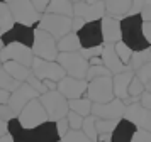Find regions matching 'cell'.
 <instances>
[{"label": "cell", "instance_id": "48", "mask_svg": "<svg viewBox=\"0 0 151 142\" xmlns=\"http://www.w3.org/2000/svg\"><path fill=\"white\" fill-rule=\"evenodd\" d=\"M144 2H146V0H132V7H131L129 14H139L141 9H143V5H144ZM129 14H127V15H129Z\"/></svg>", "mask_w": 151, "mask_h": 142}, {"label": "cell", "instance_id": "45", "mask_svg": "<svg viewBox=\"0 0 151 142\" xmlns=\"http://www.w3.org/2000/svg\"><path fill=\"white\" fill-rule=\"evenodd\" d=\"M141 17H143V20H151V0H146L144 2L143 9H141Z\"/></svg>", "mask_w": 151, "mask_h": 142}, {"label": "cell", "instance_id": "28", "mask_svg": "<svg viewBox=\"0 0 151 142\" xmlns=\"http://www.w3.org/2000/svg\"><path fill=\"white\" fill-rule=\"evenodd\" d=\"M70 103V110H75L80 115L87 117V115L92 113V105L93 101L90 100L88 96H80V98H73V100H68Z\"/></svg>", "mask_w": 151, "mask_h": 142}, {"label": "cell", "instance_id": "13", "mask_svg": "<svg viewBox=\"0 0 151 142\" xmlns=\"http://www.w3.org/2000/svg\"><path fill=\"white\" fill-rule=\"evenodd\" d=\"M0 37H2V41L5 44L21 42V44H26V46H32V42H34V29H32V26H26V24L15 22L9 31L0 34Z\"/></svg>", "mask_w": 151, "mask_h": 142}, {"label": "cell", "instance_id": "7", "mask_svg": "<svg viewBox=\"0 0 151 142\" xmlns=\"http://www.w3.org/2000/svg\"><path fill=\"white\" fill-rule=\"evenodd\" d=\"M17 118L21 120L24 128H32V127H36V125L42 123V122L49 120L48 112H46V108L42 105V101L39 100V96H37V98H32V100L29 101L27 105L19 112Z\"/></svg>", "mask_w": 151, "mask_h": 142}, {"label": "cell", "instance_id": "53", "mask_svg": "<svg viewBox=\"0 0 151 142\" xmlns=\"http://www.w3.org/2000/svg\"><path fill=\"white\" fill-rule=\"evenodd\" d=\"M5 46V42H4V41H2V37H0V49H2V47Z\"/></svg>", "mask_w": 151, "mask_h": 142}, {"label": "cell", "instance_id": "32", "mask_svg": "<svg viewBox=\"0 0 151 142\" xmlns=\"http://www.w3.org/2000/svg\"><path fill=\"white\" fill-rule=\"evenodd\" d=\"M114 47H116V53L119 54V58L122 59V63L129 66L131 58H132V53H134V51H132V47H129L122 39L117 41V42H114Z\"/></svg>", "mask_w": 151, "mask_h": 142}, {"label": "cell", "instance_id": "38", "mask_svg": "<svg viewBox=\"0 0 151 142\" xmlns=\"http://www.w3.org/2000/svg\"><path fill=\"white\" fill-rule=\"evenodd\" d=\"M29 83V85H31V86L32 88H36V90H37V91H39V95H42L44 93V91H48V86H46V85H44V81L41 80V78H37V76H36L34 73H31L27 76V80H26Z\"/></svg>", "mask_w": 151, "mask_h": 142}, {"label": "cell", "instance_id": "50", "mask_svg": "<svg viewBox=\"0 0 151 142\" xmlns=\"http://www.w3.org/2000/svg\"><path fill=\"white\" fill-rule=\"evenodd\" d=\"M7 132H9V120H5V118L0 117V137L5 135Z\"/></svg>", "mask_w": 151, "mask_h": 142}, {"label": "cell", "instance_id": "22", "mask_svg": "<svg viewBox=\"0 0 151 142\" xmlns=\"http://www.w3.org/2000/svg\"><path fill=\"white\" fill-rule=\"evenodd\" d=\"M136 128L137 127L129 118L121 117L116 128L112 130V142H132V135L136 132Z\"/></svg>", "mask_w": 151, "mask_h": 142}, {"label": "cell", "instance_id": "41", "mask_svg": "<svg viewBox=\"0 0 151 142\" xmlns=\"http://www.w3.org/2000/svg\"><path fill=\"white\" fill-rule=\"evenodd\" d=\"M132 142H151V130L136 128V132L132 135Z\"/></svg>", "mask_w": 151, "mask_h": 142}, {"label": "cell", "instance_id": "5", "mask_svg": "<svg viewBox=\"0 0 151 142\" xmlns=\"http://www.w3.org/2000/svg\"><path fill=\"white\" fill-rule=\"evenodd\" d=\"M71 20H73V17H70V15L44 12L41 15V20L37 22V27L53 34L56 39H61L63 36H66L71 31Z\"/></svg>", "mask_w": 151, "mask_h": 142}, {"label": "cell", "instance_id": "37", "mask_svg": "<svg viewBox=\"0 0 151 142\" xmlns=\"http://www.w3.org/2000/svg\"><path fill=\"white\" fill-rule=\"evenodd\" d=\"M144 90H146V88H144L143 81L139 80L137 74H134L132 80H131V83H129V95L132 96V98H139V96L143 95Z\"/></svg>", "mask_w": 151, "mask_h": 142}, {"label": "cell", "instance_id": "35", "mask_svg": "<svg viewBox=\"0 0 151 142\" xmlns=\"http://www.w3.org/2000/svg\"><path fill=\"white\" fill-rule=\"evenodd\" d=\"M136 74L139 76V80L143 81L144 88L148 91H151V61L146 63V64H143L139 69H136Z\"/></svg>", "mask_w": 151, "mask_h": 142}, {"label": "cell", "instance_id": "42", "mask_svg": "<svg viewBox=\"0 0 151 142\" xmlns=\"http://www.w3.org/2000/svg\"><path fill=\"white\" fill-rule=\"evenodd\" d=\"M0 117H2V118H5V120H10V118L17 117V113L10 108L9 103H0Z\"/></svg>", "mask_w": 151, "mask_h": 142}, {"label": "cell", "instance_id": "46", "mask_svg": "<svg viewBox=\"0 0 151 142\" xmlns=\"http://www.w3.org/2000/svg\"><path fill=\"white\" fill-rule=\"evenodd\" d=\"M31 2L34 4V7L37 9V12H39V14H44L51 0H31Z\"/></svg>", "mask_w": 151, "mask_h": 142}, {"label": "cell", "instance_id": "27", "mask_svg": "<svg viewBox=\"0 0 151 142\" xmlns=\"http://www.w3.org/2000/svg\"><path fill=\"white\" fill-rule=\"evenodd\" d=\"M14 24H15V19H14V15H12L10 5H9L7 2L0 0V34L9 31Z\"/></svg>", "mask_w": 151, "mask_h": 142}, {"label": "cell", "instance_id": "6", "mask_svg": "<svg viewBox=\"0 0 151 142\" xmlns=\"http://www.w3.org/2000/svg\"><path fill=\"white\" fill-rule=\"evenodd\" d=\"M56 61L63 66L68 76L75 78H85L88 71L90 63L87 58H83L80 51H70V53H60Z\"/></svg>", "mask_w": 151, "mask_h": 142}, {"label": "cell", "instance_id": "24", "mask_svg": "<svg viewBox=\"0 0 151 142\" xmlns=\"http://www.w3.org/2000/svg\"><path fill=\"white\" fill-rule=\"evenodd\" d=\"M82 42L78 37V32L70 31L66 36H63L61 39H58V51L60 53H70V51H80Z\"/></svg>", "mask_w": 151, "mask_h": 142}, {"label": "cell", "instance_id": "12", "mask_svg": "<svg viewBox=\"0 0 151 142\" xmlns=\"http://www.w3.org/2000/svg\"><path fill=\"white\" fill-rule=\"evenodd\" d=\"M87 88H88V81L87 78H75V76H65L58 81V86L56 90L63 93L68 100H73V98H80V96H85L87 93Z\"/></svg>", "mask_w": 151, "mask_h": 142}, {"label": "cell", "instance_id": "36", "mask_svg": "<svg viewBox=\"0 0 151 142\" xmlns=\"http://www.w3.org/2000/svg\"><path fill=\"white\" fill-rule=\"evenodd\" d=\"M117 122H119V118H100V117H97L95 125H97L99 134H102V132H112L116 128Z\"/></svg>", "mask_w": 151, "mask_h": 142}, {"label": "cell", "instance_id": "39", "mask_svg": "<svg viewBox=\"0 0 151 142\" xmlns=\"http://www.w3.org/2000/svg\"><path fill=\"white\" fill-rule=\"evenodd\" d=\"M66 118H68L70 122V128H82L83 125V115H80L78 112H75V110H70L68 115H66Z\"/></svg>", "mask_w": 151, "mask_h": 142}, {"label": "cell", "instance_id": "40", "mask_svg": "<svg viewBox=\"0 0 151 142\" xmlns=\"http://www.w3.org/2000/svg\"><path fill=\"white\" fill-rule=\"evenodd\" d=\"M102 49H104V44H100V46L82 47V49H80V53H82L83 58L90 59V58H95V56H102Z\"/></svg>", "mask_w": 151, "mask_h": 142}, {"label": "cell", "instance_id": "23", "mask_svg": "<svg viewBox=\"0 0 151 142\" xmlns=\"http://www.w3.org/2000/svg\"><path fill=\"white\" fill-rule=\"evenodd\" d=\"M104 2H105L107 14L121 17V19L129 14L131 7H132V0H104Z\"/></svg>", "mask_w": 151, "mask_h": 142}, {"label": "cell", "instance_id": "54", "mask_svg": "<svg viewBox=\"0 0 151 142\" xmlns=\"http://www.w3.org/2000/svg\"><path fill=\"white\" fill-rule=\"evenodd\" d=\"M85 2H90V4H93V2H100V0H85Z\"/></svg>", "mask_w": 151, "mask_h": 142}, {"label": "cell", "instance_id": "51", "mask_svg": "<svg viewBox=\"0 0 151 142\" xmlns=\"http://www.w3.org/2000/svg\"><path fill=\"white\" fill-rule=\"evenodd\" d=\"M97 142H112V132H102V134H99Z\"/></svg>", "mask_w": 151, "mask_h": 142}, {"label": "cell", "instance_id": "14", "mask_svg": "<svg viewBox=\"0 0 151 142\" xmlns=\"http://www.w3.org/2000/svg\"><path fill=\"white\" fill-rule=\"evenodd\" d=\"M78 37H80L82 47H92V46H100V44H104L102 19L85 22V26L78 31Z\"/></svg>", "mask_w": 151, "mask_h": 142}, {"label": "cell", "instance_id": "31", "mask_svg": "<svg viewBox=\"0 0 151 142\" xmlns=\"http://www.w3.org/2000/svg\"><path fill=\"white\" fill-rule=\"evenodd\" d=\"M95 120H97V117L93 113H90L87 115L85 118H83V132L88 135V139L90 142H97V139H99V130H97V125H95Z\"/></svg>", "mask_w": 151, "mask_h": 142}, {"label": "cell", "instance_id": "18", "mask_svg": "<svg viewBox=\"0 0 151 142\" xmlns=\"http://www.w3.org/2000/svg\"><path fill=\"white\" fill-rule=\"evenodd\" d=\"M73 14L83 17L87 22H90V20H100L107 14V10H105V2L104 0L93 2V4L85 2V0L73 2Z\"/></svg>", "mask_w": 151, "mask_h": 142}, {"label": "cell", "instance_id": "34", "mask_svg": "<svg viewBox=\"0 0 151 142\" xmlns=\"http://www.w3.org/2000/svg\"><path fill=\"white\" fill-rule=\"evenodd\" d=\"M97 76H112V73H110V69L105 64H90L88 71H87V76H85L87 81L93 80Z\"/></svg>", "mask_w": 151, "mask_h": 142}, {"label": "cell", "instance_id": "55", "mask_svg": "<svg viewBox=\"0 0 151 142\" xmlns=\"http://www.w3.org/2000/svg\"><path fill=\"white\" fill-rule=\"evenodd\" d=\"M4 66V61H2V58H0V68Z\"/></svg>", "mask_w": 151, "mask_h": 142}, {"label": "cell", "instance_id": "47", "mask_svg": "<svg viewBox=\"0 0 151 142\" xmlns=\"http://www.w3.org/2000/svg\"><path fill=\"white\" fill-rule=\"evenodd\" d=\"M139 101H141V105H144L146 108H150V110H151V91L144 90L143 95L139 96Z\"/></svg>", "mask_w": 151, "mask_h": 142}, {"label": "cell", "instance_id": "25", "mask_svg": "<svg viewBox=\"0 0 151 142\" xmlns=\"http://www.w3.org/2000/svg\"><path fill=\"white\" fill-rule=\"evenodd\" d=\"M4 68L10 73V76H14L15 80H19V81H26L27 76L32 73L31 66H26V64H22L19 61H12V59L4 61Z\"/></svg>", "mask_w": 151, "mask_h": 142}, {"label": "cell", "instance_id": "56", "mask_svg": "<svg viewBox=\"0 0 151 142\" xmlns=\"http://www.w3.org/2000/svg\"><path fill=\"white\" fill-rule=\"evenodd\" d=\"M4 2H7V4H10V2H12V0H4Z\"/></svg>", "mask_w": 151, "mask_h": 142}, {"label": "cell", "instance_id": "9", "mask_svg": "<svg viewBox=\"0 0 151 142\" xmlns=\"http://www.w3.org/2000/svg\"><path fill=\"white\" fill-rule=\"evenodd\" d=\"M87 96L93 103H104L114 98V88H112V76H97L88 81Z\"/></svg>", "mask_w": 151, "mask_h": 142}, {"label": "cell", "instance_id": "44", "mask_svg": "<svg viewBox=\"0 0 151 142\" xmlns=\"http://www.w3.org/2000/svg\"><path fill=\"white\" fill-rule=\"evenodd\" d=\"M85 22H87V20L83 19V17H80V15H73V20H71V31L78 32V31L85 26Z\"/></svg>", "mask_w": 151, "mask_h": 142}, {"label": "cell", "instance_id": "29", "mask_svg": "<svg viewBox=\"0 0 151 142\" xmlns=\"http://www.w3.org/2000/svg\"><path fill=\"white\" fill-rule=\"evenodd\" d=\"M150 61H151V44L146 47V49H141V51H134V53H132L129 66L136 71V69H139L143 64L150 63Z\"/></svg>", "mask_w": 151, "mask_h": 142}, {"label": "cell", "instance_id": "49", "mask_svg": "<svg viewBox=\"0 0 151 142\" xmlns=\"http://www.w3.org/2000/svg\"><path fill=\"white\" fill-rule=\"evenodd\" d=\"M143 31H144V36H146L148 42L151 44V20H144L143 22Z\"/></svg>", "mask_w": 151, "mask_h": 142}, {"label": "cell", "instance_id": "8", "mask_svg": "<svg viewBox=\"0 0 151 142\" xmlns=\"http://www.w3.org/2000/svg\"><path fill=\"white\" fill-rule=\"evenodd\" d=\"M31 69L32 73L41 78L42 81L44 80H53V81H58L66 76V71L63 69V66L58 63V61H49V59H42V58H37L34 56L32 59V64H31Z\"/></svg>", "mask_w": 151, "mask_h": 142}, {"label": "cell", "instance_id": "11", "mask_svg": "<svg viewBox=\"0 0 151 142\" xmlns=\"http://www.w3.org/2000/svg\"><path fill=\"white\" fill-rule=\"evenodd\" d=\"M0 58L2 61H19L26 66H31L32 64V59H34V53H32V47L26 46V44H21V42H10V44H5V46L0 49Z\"/></svg>", "mask_w": 151, "mask_h": 142}, {"label": "cell", "instance_id": "15", "mask_svg": "<svg viewBox=\"0 0 151 142\" xmlns=\"http://www.w3.org/2000/svg\"><path fill=\"white\" fill-rule=\"evenodd\" d=\"M124 117L129 118L137 128L151 130V110L141 105V101H132L129 105H126Z\"/></svg>", "mask_w": 151, "mask_h": 142}, {"label": "cell", "instance_id": "57", "mask_svg": "<svg viewBox=\"0 0 151 142\" xmlns=\"http://www.w3.org/2000/svg\"><path fill=\"white\" fill-rule=\"evenodd\" d=\"M71 2H78V0H71Z\"/></svg>", "mask_w": 151, "mask_h": 142}, {"label": "cell", "instance_id": "20", "mask_svg": "<svg viewBox=\"0 0 151 142\" xmlns=\"http://www.w3.org/2000/svg\"><path fill=\"white\" fill-rule=\"evenodd\" d=\"M102 63L109 68L112 74L121 73V71H126V69H129L131 68V66H127V64H124L122 59L119 58V54L116 53V47H114V42H104Z\"/></svg>", "mask_w": 151, "mask_h": 142}, {"label": "cell", "instance_id": "4", "mask_svg": "<svg viewBox=\"0 0 151 142\" xmlns=\"http://www.w3.org/2000/svg\"><path fill=\"white\" fill-rule=\"evenodd\" d=\"M39 100L42 101V105L48 112V118L49 120H60L63 117H66L70 112V103L68 98L63 93H60L58 90H48L42 95H39Z\"/></svg>", "mask_w": 151, "mask_h": 142}, {"label": "cell", "instance_id": "30", "mask_svg": "<svg viewBox=\"0 0 151 142\" xmlns=\"http://www.w3.org/2000/svg\"><path fill=\"white\" fill-rule=\"evenodd\" d=\"M21 83H24V81H19V80H15L14 76H10V73H9L4 66L0 68V88L9 90V91L12 93L15 88L21 86Z\"/></svg>", "mask_w": 151, "mask_h": 142}, {"label": "cell", "instance_id": "33", "mask_svg": "<svg viewBox=\"0 0 151 142\" xmlns=\"http://www.w3.org/2000/svg\"><path fill=\"white\" fill-rule=\"evenodd\" d=\"M63 142H90L88 135L83 132V128H70L66 134L63 135Z\"/></svg>", "mask_w": 151, "mask_h": 142}, {"label": "cell", "instance_id": "1", "mask_svg": "<svg viewBox=\"0 0 151 142\" xmlns=\"http://www.w3.org/2000/svg\"><path fill=\"white\" fill-rule=\"evenodd\" d=\"M143 17L141 14H129L121 19V31H122V41L132 51H141L150 46V42L143 31Z\"/></svg>", "mask_w": 151, "mask_h": 142}, {"label": "cell", "instance_id": "26", "mask_svg": "<svg viewBox=\"0 0 151 142\" xmlns=\"http://www.w3.org/2000/svg\"><path fill=\"white\" fill-rule=\"evenodd\" d=\"M46 12L51 14H61V15H70L73 17V2L71 0H51Z\"/></svg>", "mask_w": 151, "mask_h": 142}, {"label": "cell", "instance_id": "3", "mask_svg": "<svg viewBox=\"0 0 151 142\" xmlns=\"http://www.w3.org/2000/svg\"><path fill=\"white\" fill-rule=\"evenodd\" d=\"M17 141L22 142H56L61 141V135L58 132L56 122L46 120L36 125L32 128H24L21 132V135L17 137Z\"/></svg>", "mask_w": 151, "mask_h": 142}, {"label": "cell", "instance_id": "2", "mask_svg": "<svg viewBox=\"0 0 151 142\" xmlns=\"http://www.w3.org/2000/svg\"><path fill=\"white\" fill-rule=\"evenodd\" d=\"M32 53L37 58L49 61H56L58 58V39L53 34H49L48 31H44L41 27L34 29V42H32Z\"/></svg>", "mask_w": 151, "mask_h": 142}, {"label": "cell", "instance_id": "19", "mask_svg": "<svg viewBox=\"0 0 151 142\" xmlns=\"http://www.w3.org/2000/svg\"><path fill=\"white\" fill-rule=\"evenodd\" d=\"M124 110H126V103L117 96H114L110 101L92 105V113L100 118H121L124 117Z\"/></svg>", "mask_w": 151, "mask_h": 142}, {"label": "cell", "instance_id": "10", "mask_svg": "<svg viewBox=\"0 0 151 142\" xmlns=\"http://www.w3.org/2000/svg\"><path fill=\"white\" fill-rule=\"evenodd\" d=\"M10 10L14 15L15 22L19 24H26V26H36L41 20L42 14L37 12V9L31 0H12L10 4Z\"/></svg>", "mask_w": 151, "mask_h": 142}, {"label": "cell", "instance_id": "43", "mask_svg": "<svg viewBox=\"0 0 151 142\" xmlns=\"http://www.w3.org/2000/svg\"><path fill=\"white\" fill-rule=\"evenodd\" d=\"M56 127H58V132H60V135H61V139H63V135L70 130L68 118H66V117H63V118H60V120H56Z\"/></svg>", "mask_w": 151, "mask_h": 142}, {"label": "cell", "instance_id": "17", "mask_svg": "<svg viewBox=\"0 0 151 142\" xmlns=\"http://www.w3.org/2000/svg\"><path fill=\"white\" fill-rule=\"evenodd\" d=\"M37 96H39V91L31 86L27 81H24V83H21V86L15 88L14 91L10 93L9 105H10V108L14 110L15 113L19 115V112H21L22 108L26 107L32 98H37Z\"/></svg>", "mask_w": 151, "mask_h": 142}, {"label": "cell", "instance_id": "52", "mask_svg": "<svg viewBox=\"0 0 151 142\" xmlns=\"http://www.w3.org/2000/svg\"><path fill=\"white\" fill-rule=\"evenodd\" d=\"M9 98H10V91L0 88V103H9Z\"/></svg>", "mask_w": 151, "mask_h": 142}, {"label": "cell", "instance_id": "16", "mask_svg": "<svg viewBox=\"0 0 151 142\" xmlns=\"http://www.w3.org/2000/svg\"><path fill=\"white\" fill-rule=\"evenodd\" d=\"M132 76H134V69H132V68L126 69V71H121V73L112 74L114 96L121 98L126 105H129V103H132V101L136 100V98H132L129 95V83H131V80H132Z\"/></svg>", "mask_w": 151, "mask_h": 142}, {"label": "cell", "instance_id": "21", "mask_svg": "<svg viewBox=\"0 0 151 142\" xmlns=\"http://www.w3.org/2000/svg\"><path fill=\"white\" fill-rule=\"evenodd\" d=\"M102 34H104V42H117V41L122 39L121 17L105 14L102 17Z\"/></svg>", "mask_w": 151, "mask_h": 142}]
</instances>
